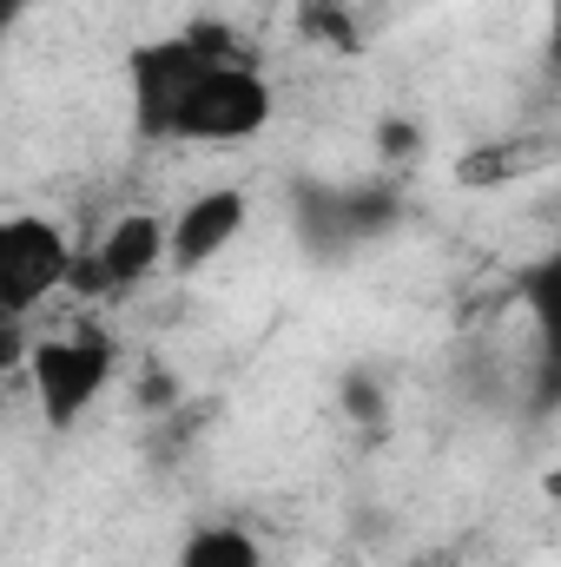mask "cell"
Here are the masks:
<instances>
[{
  "mask_svg": "<svg viewBox=\"0 0 561 567\" xmlns=\"http://www.w3.org/2000/svg\"><path fill=\"white\" fill-rule=\"evenodd\" d=\"M126 106L145 145L232 152L265 140L278 120V86L238 27L185 20L126 53Z\"/></svg>",
  "mask_w": 561,
  "mask_h": 567,
  "instance_id": "6da1fadb",
  "label": "cell"
},
{
  "mask_svg": "<svg viewBox=\"0 0 561 567\" xmlns=\"http://www.w3.org/2000/svg\"><path fill=\"white\" fill-rule=\"evenodd\" d=\"M7 363L33 390L40 423L53 429V435H67V429L86 423L93 403L120 383V337L100 330V323H67V330H40V337L13 330V357Z\"/></svg>",
  "mask_w": 561,
  "mask_h": 567,
  "instance_id": "7a4b0ae2",
  "label": "cell"
},
{
  "mask_svg": "<svg viewBox=\"0 0 561 567\" xmlns=\"http://www.w3.org/2000/svg\"><path fill=\"white\" fill-rule=\"evenodd\" d=\"M140 410L145 416H152V410H159V416L178 410V377H172V370H145L140 377Z\"/></svg>",
  "mask_w": 561,
  "mask_h": 567,
  "instance_id": "9c48e42d",
  "label": "cell"
},
{
  "mask_svg": "<svg viewBox=\"0 0 561 567\" xmlns=\"http://www.w3.org/2000/svg\"><path fill=\"white\" fill-rule=\"evenodd\" d=\"M542 488H549V502H561V468L549 475V482H542Z\"/></svg>",
  "mask_w": 561,
  "mask_h": 567,
  "instance_id": "5bb4252c",
  "label": "cell"
},
{
  "mask_svg": "<svg viewBox=\"0 0 561 567\" xmlns=\"http://www.w3.org/2000/svg\"><path fill=\"white\" fill-rule=\"evenodd\" d=\"M344 390H350V410H357V416H384V390H377L370 377H350Z\"/></svg>",
  "mask_w": 561,
  "mask_h": 567,
  "instance_id": "8fae6325",
  "label": "cell"
},
{
  "mask_svg": "<svg viewBox=\"0 0 561 567\" xmlns=\"http://www.w3.org/2000/svg\"><path fill=\"white\" fill-rule=\"evenodd\" d=\"M252 231V192L245 185H205L185 205H172V278L212 271L238 238Z\"/></svg>",
  "mask_w": 561,
  "mask_h": 567,
  "instance_id": "5b68a950",
  "label": "cell"
},
{
  "mask_svg": "<svg viewBox=\"0 0 561 567\" xmlns=\"http://www.w3.org/2000/svg\"><path fill=\"white\" fill-rule=\"evenodd\" d=\"M172 567H272V555L245 522H198L172 548Z\"/></svg>",
  "mask_w": 561,
  "mask_h": 567,
  "instance_id": "ba28073f",
  "label": "cell"
},
{
  "mask_svg": "<svg viewBox=\"0 0 561 567\" xmlns=\"http://www.w3.org/2000/svg\"><path fill=\"white\" fill-rule=\"evenodd\" d=\"M542 53H549V73H561V0H549V40H542Z\"/></svg>",
  "mask_w": 561,
  "mask_h": 567,
  "instance_id": "7c38bea8",
  "label": "cell"
},
{
  "mask_svg": "<svg viewBox=\"0 0 561 567\" xmlns=\"http://www.w3.org/2000/svg\"><path fill=\"white\" fill-rule=\"evenodd\" d=\"M516 303H522V317H529V330H536L542 377H549V390L561 396V238L542 258H529V265L516 271Z\"/></svg>",
  "mask_w": 561,
  "mask_h": 567,
  "instance_id": "52a82bcc",
  "label": "cell"
},
{
  "mask_svg": "<svg viewBox=\"0 0 561 567\" xmlns=\"http://www.w3.org/2000/svg\"><path fill=\"white\" fill-rule=\"evenodd\" d=\"M152 278H172V212L126 205L93 238H80V271H73L80 303H126Z\"/></svg>",
  "mask_w": 561,
  "mask_h": 567,
  "instance_id": "277c9868",
  "label": "cell"
},
{
  "mask_svg": "<svg viewBox=\"0 0 561 567\" xmlns=\"http://www.w3.org/2000/svg\"><path fill=\"white\" fill-rule=\"evenodd\" d=\"M304 13H310V20H304L310 33H324V40H337V47H357V33L344 27V13H337L330 0H304Z\"/></svg>",
  "mask_w": 561,
  "mask_h": 567,
  "instance_id": "30bf717a",
  "label": "cell"
},
{
  "mask_svg": "<svg viewBox=\"0 0 561 567\" xmlns=\"http://www.w3.org/2000/svg\"><path fill=\"white\" fill-rule=\"evenodd\" d=\"M80 271V231L40 205L0 212V317L27 330L53 297H73Z\"/></svg>",
  "mask_w": 561,
  "mask_h": 567,
  "instance_id": "3957f363",
  "label": "cell"
},
{
  "mask_svg": "<svg viewBox=\"0 0 561 567\" xmlns=\"http://www.w3.org/2000/svg\"><path fill=\"white\" fill-rule=\"evenodd\" d=\"M27 7H33V0H0V27H7V33H13V27H20V20H27Z\"/></svg>",
  "mask_w": 561,
  "mask_h": 567,
  "instance_id": "4fadbf2b",
  "label": "cell"
},
{
  "mask_svg": "<svg viewBox=\"0 0 561 567\" xmlns=\"http://www.w3.org/2000/svg\"><path fill=\"white\" fill-rule=\"evenodd\" d=\"M397 218H404V192H397L390 178L304 192V231H310V245H330V251L364 245V238H384Z\"/></svg>",
  "mask_w": 561,
  "mask_h": 567,
  "instance_id": "8992f818",
  "label": "cell"
}]
</instances>
